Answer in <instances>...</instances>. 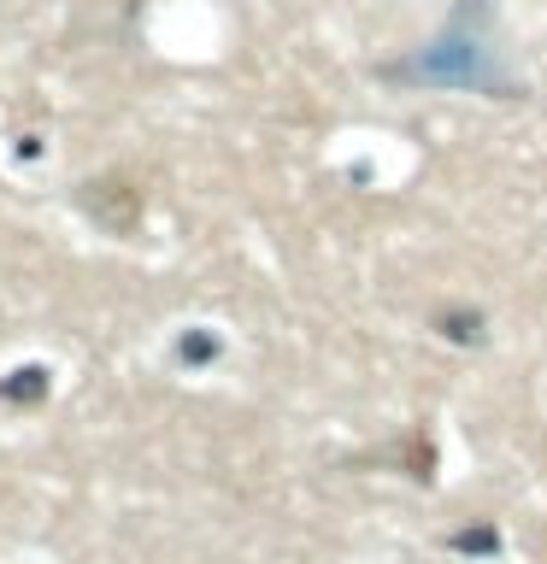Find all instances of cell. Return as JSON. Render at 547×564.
<instances>
[{"label":"cell","mask_w":547,"mask_h":564,"mask_svg":"<svg viewBox=\"0 0 547 564\" xmlns=\"http://www.w3.org/2000/svg\"><path fill=\"white\" fill-rule=\"evenodd\" d=\"M47 388V370H18V382H7V400H30V394H42Z\"/></svg>","instance_id":"6da1fadb"}]
</instances>
